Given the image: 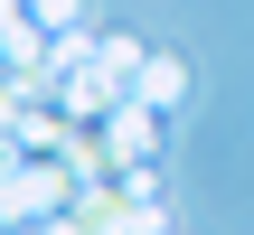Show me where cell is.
<instances>
[{
    "mask_svg": "<svg viewBox=\"0 0 254 235\" xmlns=\"http://www.w3.org/2000/svg\"><path fill=\"white\" fill-rule=\"evenodd\" d=\"M57 207H75V170L57 151H28L0 170V226H47Z\"/></svg>",
    "mask_w": 254,
    "mask_h": 235,
    "instance_id": "6da1fadb",
    "label": "cell"
},
{
    "mask_svg": "<svg viewBox=\"0 0 254 235\" xmlns=\"http://www.w3.org/2000/svg\"><path fill=\"white\" fill-rule=\"evenodd\" d=\"M104 151H113V170H141V160H160V104L123 94V104L104 113Z\"/></svg>",
    "mask_w": 254,
    "mask_h": 235,
    "instance_id": "7a4b0ae2",
    "label": "cell"
},
{
    "mask_svg": "<svg viewBox=\"0 0 254 235\" xmlns=\"http://www.w3.org/2000/svg\"><path fill=\"white\" fill-rule=\"evenodd\" d=\"M123 94H132V75H113L104 57H94V66H75V75H57V104H66L75 122H104Z\"/></svg>",
    "mask_w": 254,
    "mask_h": 235,
    "instance_id": "3957f363",
    "label": "cell"
},
{
    "mask_svg": "<svg viewBox=\"0 0 254 235\" xmlns=\"http://www.w3.org/2000/svg\"><path fill=\"white\" fill-rule=\"evenodd\" d=\"M132 94H141V104H160V113H170V104H179V94H189V66H179V57H170V47H151V57H141V75H132Z\"/></svg>",
    "mask_w": 254,
    "mask_h": 235,
    "instance_id": "277c9868",
    "label": "cell"
},
{
    "mask_svg": "<svg viewBox=\"0 0 254 235\" xmlns=\"http://www.w3.org/2000/svg\"><path fill=\"white\" fill-rule=\"evenodd\" d=\"M94 57H104L113 75H141V57H151V47H141V38H123V28H104V38H94Z\"/></svg>",
    "mask_w": 254,
    "mask_h": 235,
    "instance_id": "5b68a950",
    "label": "cell"
},
{
    "mask_svg": "<svg viewBox=\"0 0 254 235\" xmlns=\"http://www.w3.org/2000/svg\"><path fill=\"white\" fill-rule=\"evenodd\" d=\"M28 19H38V28H57V38H66V28H85V0H28Z\"/></svg>",
    "mask_w": 254,
    "mask_h": 235,
    "instance_id": "8992f818",
    "label": "cell"
},
{
    "mask_svg": "<svg viewBox=\"0 0 254 235\" xmlns=\"http://www.w3.org/2000/svg\"><path fill=\"white\" fill-rule=\"evenodd\" d=\"M38 235H94V226H85L75 207H57V217H47V226H38Z\"/></svg>",
    "mask_w": 254,
    "mask_h": 235,
    "instance_id": "52a82bcc",
    "label": "cell"
},
{
    "mask_svg": "<svg viewBox=\"0 0 254 235\" xmlns=\"http://www.w3.org/2000/svg\"><path fill=\"white\" fill-rule=\"evenodd\" d=\"M19 19H28V0H0V38H9V28H19Z\"/></svg>",
    "mask_w": 254,
    "mask_h": 235,
    "instance_id": "ba28073f",
    "label": "cell"
},
{
    "mask_svg": "<svg viewBox=\"0 0 254 235\" xmlns=\"http://www.w3.org/2000/svg\"><path fill=\"white\" fill-rule=\"evenodd\" d=\"M160 235H170V226H160Z\"/></svg>",
    "mask_w": 254,
    "mask_h": 235,
    "instance_id": "9c48e42d",
    "label": "cell"
}]
</instances>
